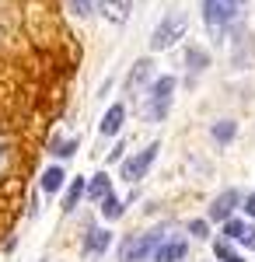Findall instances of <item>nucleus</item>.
<instances>
[{
	"label": "nucleus",
	"instance_id": "f257e3e1",
	"mask_svg": "<svg viewBox=\"0 0 255 262\" xmlns=\"http://www.w3.org/2000/svg\"><path fill=\"white\" fill-rule=\"evenodd\" d=\"M245 0H203V25L217 42H224V35L241 21Z\"/></svg>",
	"mask_w": 255,
	"mask_h": 262
},
{
	"label": "nucleus",
	"instance_id": "f03ea898",
	"mask_svg": "<svg viewBox=\"0 0 255 262\" xmlns=\"http://www.w3.org/2000/svg\"><path fill=\"white\" fill-rule=\"evenodd\" d=\"M172 98H175V77H172V74H157L154 84H151L147 95H143V105H140L143 119H147V122L168 119V112H172Z\"/></svg>",
	"mask_w": 255,
	"mask_h": 262
},
{
	"label": "nucleus",
	"instance_id": "7ed1b4c3",
	"mask_svg": "<svg viewBox=\"0 0 255 262\" xmlns=\"http://www.w3.org/2000/svg\"><path fill=\"white\" fill-rule=\"evenodd\" d=\"M168 234H172V224H157V227L143 231V234L126 238V242L119 245V262H147V259H154L157 245L164 242Z\"/></svg>",
	"mask_w": 255,
	"mask_h": 262
},
{
	"label": "nucleus",
	"instance_id": "20e7f679",
	"mask_svg": "<svg viewBox=\"0 0 255 262\" xmlns=\"http://www.w3.org/2000/svg\"><path fill=\"white\" fill-rule=\"evenodd\" d=\"M185 28H189V18H185L182 11H168L164 18L157 21L154 35H151V49H154V53H161V49L175 46V42L185 35Z\"/></svg>",
	"mask_w": 255,
	"mask_h": 262
},
{
	"label": "nucleus",
	"instance_id": "39448f33",
	"mask_svg": "<svg viewBox=\"0 0 255 262\" xmlns=\"http://www.w3.org/2000/svg\"><path fill=\"white\" fill-rule=\"evenodd\" d=\"M157 150H161V143L154 140V143H147L143 150H137L133 158H126V161H122V171H119V175H122V182L137 185V182L143 179L147 171H151V164L157 161Z\"/></svg>",
	"mask_w": 255,
	"mask_h": 262
},
{
	"label": "nucleus",
	"instance_id": "423d86ee",
	"mask_svg": "<svg viewBox=\"0 0 255 262\" xmlns=\"http://www.w3.org/2000/svg\"><path fill=\"white\" fill-rule=\"evenodd\" d=\"M235 210H241V192H238V189H224V192H220V196L210 203L206 221L224 224V221H231V213H235Z\"/></svg>",
	"mask_w": 255,
	"mask_h": 262
},
{
	"label": "nucleus",
	"instance_id": "0eeeda50",
	"mask_svg": "<svg viewBox=\"0 0 255 262\" xmlns=\"http://www.w3.org/2000/svg\"><path fill=\"white\" fill-rule=\"evenodd\" d=\"M185 252H189V238H182V234H168L164 242L157 245L154 262H182V259H185Z\"/></svg>",
	"mask_w": 255,
	"mask_h": 262
},
{
	"label": "nucleus",
	"instance_id": "6e6552de",
	"mask_svg": "<svg viewBox=\"0 0 255 262\" xmlns=\"http://www.w3.org/2000/svg\"><path fill=\"white\" fill-rule=\"evenodd\" d=\"M122 122H126V105H122V101H112V105L105 108L101 122H98L101 137H116L119 129H122Z\"/></svg>",
	"mask_w": 255,
	"mask_h": 262
},
{
	"label": "nucleus",
	"instance_id": "1a4fd4ad",
	"mask_svg": "<svg viewBox=\"0 0 255 262\" xmlns=\"http://www.w3.org/2000/svg\"><path fill=\"white\" fill-rule=\"evenodd\" d=\"M143 84H154V60H137L133 70H130V77H126V88L130 91H137Z\"/></svg>",
	"mask_w": 255,
	"mask_h": 262
},
{
	"label": "nucleus",
	"instance_id": "9d476101",
	"mask_svg": "<svg viewBox=\"0 0 255 262\" xmlns=\"http://www.w3.org/2000/svg\"><path fill=\"white\" fill-rule=\"evenodd\" d=\"M185 67H189V84H193L199 74L210 67V53H206L203 46H189V49H185Z\"/></svg>",
	"mask_w": 255,
	"mask_h": 262
},
{
	"label": "nucleus",
	"instance_id": "9b49d317",
	"mask_svg": "<svg viewBox=\"0 0 255 262\" xmlns=\"http://www.w3.org/2000/svg\"><path fill=\"white\" fill-rule=\"evenodd\" d=\"M105 196H112V179H109L105 171H98L95 179H88V200L101 203Z\"/></svg>",
	"mask_w": 255,
	"mask_h": 262
},
{
	"label": "nucleus",
	"instance_id": "f8f14e48",
	"mask_svg": "<svg viewBox=\"0 0 255 262\" xmlns=\"http://www.w3.org/2000/svg\"><path fill=\"white\" fill-rule=\"evenodd\" d=\"M109 245H112V234H109V231H88V238H84V255H101Z\"/></svg>",
	"mask_w": 255,
	"mask_h": 262
},
{
	"label": "nucleus",
	"instance_id": "ddd939ff",
	"mask_svg": "<svg viewBox=\"0 0 255 262\" xmlns=\"http://www.w3.org/2000/svg\"><path fill=\"white\" fill-rule=\"evenodd\" d=\"M84 196H88V179H74L70 189H67V200H63V213H74Z\"/></svg>",
	"mask_w": 255,
	"mask_h": 262
},
{
	"label": "nucleus",
	"instance_id": "4468645a",
	"mask_svg": "<svg viewBox=\"0 0 255 262\" xmlns=\"http://www.w3.org/2000/svg\"><path fill=\"white\" fill-rule=\"evenodd\" d=\"M63 182H67V175H63V168H59V164H53V168H46V171H42V192L56 196L59 189H63Z\"/></svg>",
	"mask_w": 255,
	"mask_h": 262
},
{
	"label": "nucleus",
	"instance_id": "2eb2a0df",
	"mask_svg": "<svg viewBox=\"0 0 255 262\" xmlns=\"http://www.w3.org/2000/svg\"><path fill=\"white\" fill-rule=\"evenodd\" d=\"M130 7H133L130 0H105V4H101L105 18H109V21H116V25H122V21L130 18Z\"/></svg>",
	"mask_w": 255,
	"mask_h": 262
},
{
	"label": "nucleus",
	"instance_id": "dca6fc26",
	"mask_svg": "<svg viewBox=\"0 0 255 262\" xmlns=\"http://www.w3.org/2000/svg\"><path fill=\"white\" fill-rule=\"evenodd\" d=\"M210 133H214L217 143H231V140L238 137V122H235V119H217Z\"/></svg>",
	"mask_w": 255,
	"mask_h": 262
},
{
	"label": "nucleus",
	"instance_id": "f3484780",
	"mask_svg": "<svg viewBox=\"0 0 255 262\" xmlns=\"http://www.w3.org/2000/svg\"><path fill=\"white\" fill-rule=\"evenodd\" d=\"M122 213H126V206H122V200H119L116 192L101 200V217H105V221H119Z\"/></svg>",
	"mask_w": 255,
	"mask_h": 262
},
{
	"label": "nucleus",
	"instance_id": "a211bd4d",
	"mask_svg": "<svg viewBox=\"0 0 255 262\" xmlns=\"http://www.w3.org/2000/svg\"><path fill=\"white\" fill-rule=\"evenodd\" d=\"M245 231H248V221H238V217H231V221H224V238L227 242H241L245 238Z\"/></svg>",
	"mask_w": 255,
	"mask_h": 262
},
{
	"label": "nucleus",
	"instance_id": "6ab92c4d",
	"mask_svg": "<svg viewBox=\"0 0 255 262\" xmlns=\"http://www.w3.org/2000/svg\"><path fill=\"white\" fill-rule=\"evenodd\" d=\"M214 252H217V259H220V262H231L238 255V252H235V242H227V238H217V242H214Z\"/></svg>",
	"mask_w": 255,
	"mask_h": 262
},
{
	"label": "nucleus",
	"instance_id": "aec40b11",
	"mask_svg": "<svg viewBox=\"0 0 255 262\" xmlns=\"http://www.w3.org/2000/svg\"><path fill=\"white\" fill-rule=\"evenodd\" d=\"M53 154H56V158H74V154H77V140H53Z\"/></svg>",
	"mask_w": 255,
	"mask_h": 262
},
{
	"label": "nucleus",
	"instance_id": "412c9836",
	"mask_svg": "<svg viewBox=\"0 0 255 262\" xmlns=\"http://www.w3.org/2000/svg\"><path fill=\"white\" fill-rule=\"evenodd\" d=\"M189 234H193L196 242H206V238H210V224L206 221H189Z\"/></svg>",
	"mask_w": 255,
	"mask_h": 262
},
{
	"label": "nucleus",
	"instance_id": "4be33fe9",
	"mask_svg": "<svg viewBox=\"0 0 255 262\" xmlns=\"http://www.w3.org/2000/svg\"><path fill=\"white\" fill-rule=\"evenodd\" d=\"M70 11L77 18H88V14H95V0H70Z\"/></svg>",
	"mask_w": 255,
	"mask_h": 262
},
{
	"label": "nucleus",
	"instance_id": "5701e85b",
	"mask_svg": "<svg viewBox=\"0 0 255 262\" xmlns=\"http://www.w3.org/2000/svg\"><path fill=\"white\" fill-rule=\"evenodd\" d=\"M241 213H245L248 221H255V192H248V196H241Z\"/></svg>",
	"mask_w": 255,
	"mask_h": 262
},
{
	"label": "nucleus",
	"instance_id": "b1692460",
	"mask_svg": "<svg viewBox=\"0 0 255 262\" xmlns=\"http://www.w3.org/2000/svg\"><path fill=\"white\" fill-rule=\"evenodd\" d=\"M7 158H11V150H7V140L0 137V171L7 168Z\"/></svg>",
	"mask_w": 255,
	"mask_h": 262
},
{
	"label": "nucleus",
	"instance_id": "393cba45",
	"mask_svg": "<svg viewBox=\"0 0 255 262\" xmlns=\"http://www.w3.org/2000/svg\"><path fill=\"white\" fill-rule=\"evenodd\" d=\"M119 158H122V143H116V147H112V154H109V161H119Z\"/></svg>",
	"mask_w": 255,
	"mask_h": 262
},
{
	"label": "nucleus",
	"instance_id": "a878e982",
	"mask_svg": "<svg viewBox=\"0 0 255 262\" xmlns=\"http://www.w3.org/2000/svg\"><path fill=\"white\" fill-rule=\"evenodd\" d=\"M231 262H245V259H241V255H235V259H231Z\"/></svg>",
	"mask_w": 255,
	"mask_h": 262
}]
</instances>
